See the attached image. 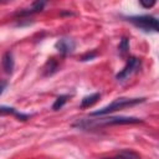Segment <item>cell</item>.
I'll return each mask as SVG.
<instances>
[{
    "instance_id": "obj_16",
    "label": "cell",
    "mask_w": 159,
    "mask_h": 159,
    "mask_svg": "<svg viewBox=\"0 0 159 159\" xmlns=\"http://www.w3.org/2000/svg\"><path fill=\"white\" fill-rule=\"evenodd\" d=\"M6 86H7V82H6V81H0V96H1L2 92L5 91Z\"/></svg>"
},
{
    "instance_id": "obj_3",
    "label": "cell",
    "mask_w": 159,
    "mask_h": 159,
    "mask_svg": "<svg viewBox=\"0 0 159 159\" xmlns=\"http://www.w3.org/2000/svg\"><path fill=\"white\" fill-rule=\"evenodd\" d=\"M127 21L133 24L135 27L144 32H158L159 21L155 16L152 15H139V16H128Z\"/></svg>"
},
{
    "instance_id": "obj_1",
    "label": "cell",
    "mask_w": 159,
    "mask_h": 159,
    "mask_svg": "<svg viewBox=\"0 0 159 159\" xmlns=\"http://www.w3.org/2000/svg\"><path fill=\"white\" fill-rule=\"evenodd\" d=\"M143 120L140 118L135 117H123V116H116V117H107V118H99L94 120H78L73 123V127L81 128V129H92L94 127H102V125H118V124H137L142 123Z\"/></svg>"
},
{
    "instance_id": "obj_12",
    "label": "cell",
    "mask_w": 159,
    "mask_h": 159,
    "mask_svg": "<svg viewBox=\"0 0 159 159\" xmlns=\"http://www.w3.org/2000/svg\"><path fill=\"white\" fill-rule=\"evenodd\" d=\"M128 50H129V40L127 37H122V40L119 41V45H118V51L122 55H124L128 52Z\"/></svg>"
},
{
    "instance_id": "obj_4",
    "label": "cell",
    "mask_w": 159,
    "mask_h": 159,
    "mask_svg": "<svg viewBox=\"0 0 159 159\" xmlns=\"http://www.w3.org/2000/svg\"><path fill=\"white\" fill-rule=\"evenodd\" d=\"M139 68H140V60L137 58V57H134V56H132V57H129V58L127 60L125 66L116 75V78H117L118 81H125V80L129 78L133 73H135Z\"/></svg>"
},
{
    "instance_id": "obj_5",
    "label": "cell",
    "mask_w": 159,
    "mask_h": 159,
    "mask_svg": "<svg viewBox=\"0 0 159 159\" xmlns=\"http://www.w3.org/2000/svg\"><path fill=\"white\" fill-rule=\"evenodd\" d=\"M56 50L62 53V55H70L75 51L76 48V42L70 39V37H61L56 43H55Z\"/></svg>"
},
{
    "instance_id": "obj_2",
    "label": "cell",
    "mask_w": 159,
    "mask_h": 159,
    "mask_svg": "<svg viewBox=\"0 0 159 159\" xmlns=\"http://www.w3.org/2000/svg\"><path fill=\"white\" fill-rule=\"evenodd\" d=\"M144 101H145V98H125V97L117 98V99H114L113 102H111L109 104H107L106 107H103V108H101V109H98V111L92 112L91 116H104V114L112 113V112H114V111L125 108V107L135 106V104L142 103V102H144Z\"/></svg>"
},
{
    "instance_id": "obj_10",
    "label": "cell",
    "mask_w": 159,
    "mask_h": 159,
    "mask_svg": "<svg viewBox=\"0 0 159 159\" xmlns=\"http://www.w3.org/2000/svg\"><path fill=\"white\" fill-rule=\"evenodd\" d=\"M99 98H101V94H99V93H92V94H89V96H86V97L82 99V102H81V108H88V107H91V106L94 104Z\"/></svg>"
},
{
    "instance_id": "obj_13",
    "label": "cell",
    "mask_w": 159,
    "mask_h": 159,
    "mask_svg": "<svg viewBox=\"0 0 159 159\" xmlns=\"http://www.w3.org/2000/svg\"><path fill=\"white\" fill-rule=\"evenodd\" d=\"M16 113L17 112L12 107H5V106L0 107V114H14V116H16Z\"/></svg>"
},
{
    "instance_id": "obj_7",
    "label": "cell",
    "mask_w": 159,
    "mask_h": 159,
    "mask_svg": "<svg viewBox=\"0 0 159 159\" xmlns=\"http://www.w3.org/2000/svg\"><path fill=\"white\" fill-rule=\"evenodd\" d=\"M45 5H46V1H35V2H32L31 7L25 9V10H21V11H17L15 15H16V16H27V15H31V14H34V12L41 11Z\"/></svg>"
},
{
    "instance_id": "obj_15",
    "label": "cell",
    "mask_w": 159,
    "mask_h": 159,
    "mask_svg": "<svg viewBox=\"0 0 159 159\" xmlns=\"http://www.w3.org/2000/svg\"><path fill=\"white\" fill-rule=\"evenodd\" d=\"M140 5H142L143 7H145V9H149V7H152V6H154V5H155V0H153V1H150V2L140 1Z\"/></svg>"
},
{
    "instance_id": "obj_9",
    "label": "cell",
    "mask_w": 159,
    "mask_h": 159,
    "mask_svg": "<svg viewBox=\"0 0 159 159\" xmlns=\"http://www.w3.org/2000/svg\"><path fill=\"white\" fill-rule=\"evenodd\" d=\"M58 71V62L55 60V58H50L45 67H43V73L45 76H52L53 73H56Z\"/></svg>"
},
{
    "instance_id": "obj_14",
    "label": "cell",
    "mask_w": 159,
    "mask_h": 159,
    "mask_svg": "<svg viewBox=\"0 0 159 159\" xmlns=\"http://www.w3.org/2000/svg\"><path fill=\"white\" fill-rule=\"evenodd\" d=\"M96 56H97V52H94V51H92V52H87V53H84V55L81 57V61H89V60L94 58Z\"/></svg>"
},
{
    "instance_id": "obj_11",
    "label": "cell",
    "mask_w": 159,
    "mask_h": 159,
    "mask_svg": "<svg viewBox=\"0 0 159 159\" xmlns=\"http://www.w3.org/2000/svg\"><path fill=\"white\" fill-rule=\"evenodd\" d=\"M67 98H68L67 94H61V96H58V97L55 99L53 104H52V109H53V111H58V109H61V108L63 107V104L67 102Z\"/></svg>"
},
{
    "instance_id": "obj_6",
    "label": "cell",
    "mask_w": 159,
    "mask_h": 159,
    "mask_svg": "<svg viewBox=\"0 0 159 159\" xmlns=\"http://www.w3.org/2000/svg\"><path fill=\"white\" fill-rule=\"evenodd\" d=\"M1 67L4 70L5 73L11 75L14 72V67H15V61H14V55L11 51H7L2 55L1 58Z\"/></svg>"
},
{
    "instance_id": "obj_8",
    "label": "cell",
    "mask_w": 159,
    "mask_h": 159,
    "mask_svg": "<svg viewBox=\"0 0 159 159\" xmlns=\"http://www.w3.org/2000/svg\"><path fill=\"white\" fill-rule=\"evenodd\" d=\"M104 159H140V155L130 149H123L118 154H116L112 158H104Z\"/></svg>"
}]
</instances>
